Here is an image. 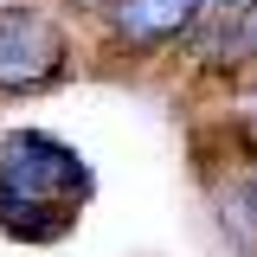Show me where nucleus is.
Returning a JSON list of instances; mask_svg holds the SVG:
<instances>
[{"label": "nucleus", "instance_id": "4", "mask_svg": "<svg viewBox=\"0 0 257 257\" xmlns=\"http://www.w3.org/2000/svg\"><path fill=\"white\" fill-rule=\"evenodd\" d=\"M251 0H206V13H244Z\"/></svg>", "mask_w": 257, "mask_h": 257}, {"label": "nucleus", "instance_id": "6", "mask_svg": "<svg viewBox=\"0 0 257 257\" xmlns=\"http://www.w3.org/2000/svg\"><path fill=\"white\" fill-rule=\"evenodd\" d=\"M251 199H257V174H251Z\"/></svg>", "mask_w": 257, "mask_h": 257}, {"label": "nucleus", "instance_id": "3", "mask_svg": "<svg viewBox=\"0 0 257 257\" xmlns=\"http://www.w3.org/2000/svg\"><path fill=\"white\" fill-rule=\"evenodd\" d=\"M103 26L122 52H148L206 26V0H103Z\"/></svg>", "mask_w": 257, "mask_h": 257}, {"label": "nucleus", "instance_id": "1", "mask_svg": "<svg viewBox=\"0 0 257 257\" xmlns=\"http://www.w3.org/2000/svg\"><path fill=\"white\" fill-rule=\"evenodd\" d=\"M84 193H90V174L64 142L32 128L0 135V225L13 238H58L77 219Z\"/></svg>", "mask_w": 257, "mask_h": 257}, {"label": "nucleus", "instance_id": "5", "mask_svg": "<svg viewBox=\"0 0 257 257\" xmlns=\"http://www.w3.org/2000/svg\"><path fill=\"white\" fill-rule=\"evenodd\" d=\"M244 103H251V116H244V122L257 128V77H251V96H244Z\"/></svg>", "mask_w": 257, "mask_h": 257}, {"label": "nucleus", "instance_id": "2", "mask_svg": "<svg viewBox=\"0 0 257 257\" xmlns=\"http://www.w3.org/2000/svg\"><path fill=\"white\" fill-rule=\"evenodd\" d=\"M71 39L39 7H0V96H26L64 77Z\"/></svg>", "mask_w": 257, "mask_h": 257}]
</instances>
